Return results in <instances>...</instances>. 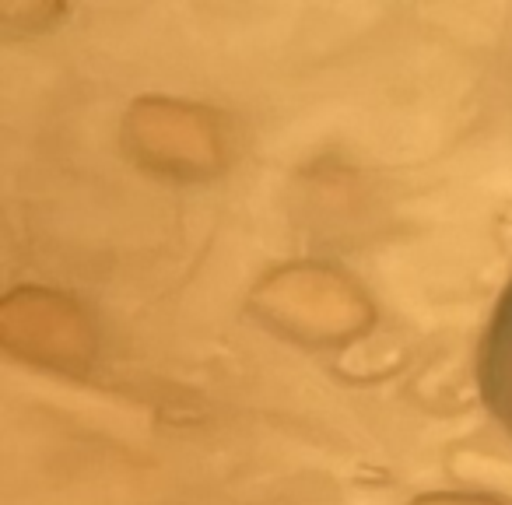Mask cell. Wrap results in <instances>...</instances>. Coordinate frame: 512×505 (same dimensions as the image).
<instances>
[{"label":"cell","instance_id":"cell-1","mask_svg":"<svg viewBox=\"0 0 512 505\" xmlns=\"http://www.w3.org/2000/svg\"><path fill=\"white\" fill-rule=\"evenodd\" d=\"M127 141L141 162L172 176H200L221 162L218 130L190 106L144 102L130 113Z\"/></svg>","mask_w":512,"mask_h":505},{"label":"cell","instance_id":"cell-2","mask_svg":"<svg viewBox=\"0 0 512 505\" xmlns=\"http://www.w3.org/2000/svg\"><path fill=\"white\" fill-rule=\"evenodd\" d=\"M4 341L36 365L74 369L88 358L85 316L50 292H18L4 302Z\"/></svg>","mask_w":512,"mask_h":505},{"label":"cell","instance_id":"cell-4","mask_svg":"<svg viewBox=\"0 0 512 505\" xmlns=\"http://www.w3.org/2000/svg\"><path fill=\"white\" fill-rule=\"evenodd\" d=\"M418 505H495V502H484V498H425Z\"/></svg>","mask_w":512,"mask_h":505},{"label":"cell","instance_id":"cell-3","mask_svg":"<svg viewBox=\"0 0 512 505\" xmlns=\"http://www.w3.org/2000/svg\"><path fill=\"white\" fill-rule=\"evenodd\" d=\"M260 302L267 313L278 316V323L302 330V337H334V330H355L365 313V302L344 281L323 271L278 274L260 292Z\"/></svg>","mask_w":512,"mask_h":505}]
</instances>
